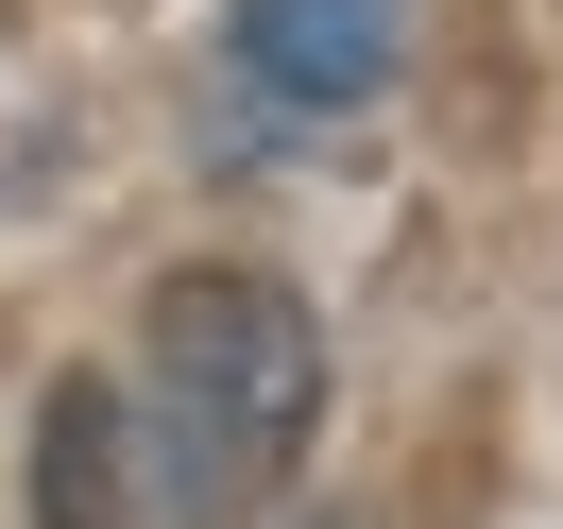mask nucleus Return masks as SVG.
Returning a JSON list of instances; mask_svg holds the SVG:
<instances>
[{
	"label": "nucleus",
	"instance_id": "f257e3e1",
	"mask_svg": "<svg viewBox=\"0 0 563 529\" xmlns=\"http://www.w3.org/2000/svg\"><path fill=\"white\" fill-rule=\"evenodd\" d=\"M324 427V342L274 274H172L103 376L35 410V529H240Z\"/></svg>",
	"mask_w": 563,
	"mask_h": 529
},
{
	"label": "nucleus",
	"instance_id": "f03ea898",
	"mask_svg": "<svg viewBox=\"0 0 563 529\" xmlns=\"http://www.w3.org/2000/svg\"><path fill=\"white\" fill-rule=\"evenodd\" d=\"M222 52H240L256 103L342 120V103H376V86H393V0H240V18H222Z\"/></svg>",
	"mask_w": 563,
	"mask_h": 529
}]
</instances>
